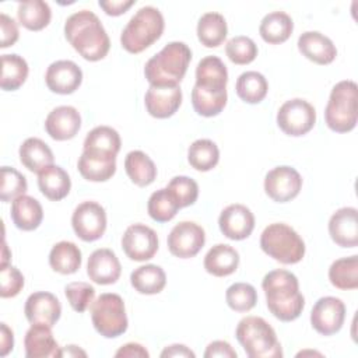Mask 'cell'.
Instances as JSON below:
<instances>
[{
    "mask_svg": "<svg viewBox=\"0 0 358 358\" xmlns=\"http://www.w3.org/2000/svg\"><path fill=\"white\" fill-rule=\"evenodd\" d=\"M11 257V256H10ZM8 248L6 245V242H3V255H1V266H6V264H10L8 263Z\"/></svg>",
    "mask_w": 358,
    "mask_h": 358,
    "instance_id": "6f0895ef",
    "label": "cell"
},
{
    "mask_svg": "<svg viewBox=\"0 0 358 358\" xmlns=\"http://www.w3.org/2000/svg\"><path fill=\"white\" fill-rule=\"evenodd\" d=\"M0 281H1V288H0L1 298L17 296L24 288L22 273L11 264L0 266Z\"/></svg>",
    "mask_w": 358,
    "mask_h": 358,
    "instance_id": "c3c4849f",
    "label": "cell"
},
{
    "mask_svg": "<svg viewBox=\"0 0 358 358\" xmlns=\"http://www.w3.org/2000/svg\"><path fill=\"white\" fill-rule=\"evenodd\" d=\"M0 32H1L0 48L3 49L13 46L18 41V36H20L18 25L10 15L4 13L0 14Z\"/></svg>",
    "mask_w": 358,
    "mask_h": 358,
    "instance_id": "681fc988",
    "label": "cell"
},
{
    "mask_svg": "<svg viewBox=\"0 0 358 358\" xmlns=\"http://www.w3.org/2000/svg\"><path fill=\"white\" fill-rule=\"evenodd\" d=\"M228 70L224 62L217 56L203 57L196 67V87L211 91L224 92L227 91Z\"/></svg>",
    "mask_w": 358,
    "mask_h": 358,
    "instance_id": "cb8c5ba5",
    "label": "cell"
},
{
    "mask_svg": "<svg viewBox=\"0 0 358 358\" xmlns=\"http://www.w3.org/2000/svg\"><path fill=\"white\" fill-rule=\"evenodd\" d=\"M91 320L105 338L122 336L129 326L123 298L113 292L101 294L91 305Z\"/></svg>",
    "mask_w": 358,
    "mask_h": 358,
    "instance_id": "ba28073f",
    "label": "cell"
},
{
    "mask_svg": "<svg viewBox=\"0 0 358 358\" xmlns=\"http://www.w3.org/2000/svg\"><path fill=\"white\" fill-rule=\"evenodd\" d=\"M227 91L224 92H211L193 87L192 90V105L197 115L204 117H213L222 112L227 105Z\"/></svg>",
    "mask_w": 358,
    "mask_h": 358,
    "instance_id": "60d3db41",
    "label": "cell"
},
{
    "mask_svg": "<svg viewBox=\"0 0 358 358\" xmlns=\"http://www.w3.org/2000/svg\"><path fill=\"white\" fill-rule=\"evenodd\" d=\"M0 354L1 357H6L14 347V334L13 330L6 324H0Z\"/></svg>",
    "mask_w": 358,
    "mask_h": 358,
    "instance_id": "db71d44e",
    "label": "cell"
},
{
    "mask_svg": "<svg viewBox=\"0 0 358 358\" xmlns=\"http://www.w3.org/2000/svg\"><path fill=\"white\" fill-rule=\"evenodd\" d=\"M64 36L73 49L88 62L103 59L110 48L109 36L101 20L90 10L73 13L66 20Z\"/></svg>",
    "mask_w": 358,
    "mask_h": 358,
    "instance_id": "6da1fadb",
    "label": "cell"
},
{
    "mask_svg": "<svg viewBox=\"0 0 358 358\" xmlns=\"http://www.w3.org/2000/svg\"><path fill=\"white\" fill-rule=\"evenodd\" d=\"M24 313L31 324L41 323L53 327L62 315V305L56 295L46 291L31 294L24 306Z\"/></svg>",
    "mask_w": 358,
    "mask_h": 358,
    "instance_id": "2e32d148",
    "label": "cell"
},
{
    "mask_svg": "<svg viewBox=\"0 0 358 358\" xmlns=\"http://www.w3.org/2000/svg\"><path fill=\"white\" fill-rule=\"evenodd\" d=\"M116 358H148L150 354L145 350V347H143L138 343H127L124 345H122L116 352H115Z\"/></svg>",
    "mask_w": 358,
    "mask_h": 358,
    "instance_id": "f5cc1de1",
    "label": "cell"
},
{
    "mask_svg": "<svg viewBox=\"0 0 358 358\" xmlns=\"http://www.w3.org/2000/svg\"><path fill=\"white\" fill-rule=\"evenodd\" d=\"M345 319V305L340 298L322 296L310 312V324L322 336H331L340 331Z\"/></svg>",
    "mask_w": 358,
    "mask_h": 358,
    "instance_id": "5bb4252c",
    "label": "cell"
},
{
    "mask_svg": "<svg viewBox=\"0 0 358 358\" xmlns=\"http://www.w3.org/2000/svg\"><path fill=\"white\" fill-rule=\"evenodd\" d=\"M260 248L267 256L282 264L299 263L305 256L303 239L284 222H273L263 229Z\"/></svg>",
    "mask_w": 358,
    "mask_h": 358,
    "instance_id": "52a82bcc",
    "label": "cell"
},
{
    "mask_svg": "<svg viewBox=\"0 0 358 358\" xmlns=\"http://www.w3.org/2000/svg\"><path fill=\"white\" fill-rule=\"evenodd\" d=\"M10 217L18 229L34 231L43 220V208L36 199L22 194L11 203Z\"/></svg>",
    "mask_w": 358,
    "mask_h": 358,
    "instance_id": "4316f807",
    "label": "cell"
},
{
    "mask_svg": "<svg viewBox=\"0 0 358 358\" xmlns=\"http://www.w3.org/2000/svg\"><path fill=\"white\" fill-rule=\"evenodd\" d=\"M270 313L281 322H292L305 308V298L299 292V282L294 273L277 268L268 271L262 281Z\"/></svg>",
    "mask_w": 358,
    "mask_h": 358,
    "instance_id": "7a4b0ae2",
    "label": "cell"
},
{
    "mask_svg": "<svg viewBox=\"0 0 358 358\" xmlns=\"http://www.w3.org/2000/svg\"><path fill=\"white\" fill-rule=\"evenodd\" d=\"M236 351L231 347L228 341L215 340L210 343L204 351V358H214V357H224V358H236Z\"/></svg>",
    "mask_w": 358,
    "mask_h": 358,
    "instance_id": "f907efd6",
    "label": "cell"
},
{
    "mask_svg": "<svg viewBox=\"0 0 358 358\" xmlns=\"http://www.w3.org/2000/svg\"><path fill=\"white\" fill-rule=\"evenodd\" d=\"M38 186L46 199L59 201L70 193L71 180L62 166L52 164L38 173Z\"/></svg>",
    "mask_w": 358,
    "mask_h": 358,
    "instance_id": "484cf974",
    "label": "cell"
},
{
    "mask_svg": "<svg viewBox=\"0 0 358 358\" xmlns=\"http://www.w3.org/2000/svg\"><path fill=\"white\" fill-rule=\"evenodd\" d=\"M136 3V0H99V7L112 17H117L124 14L133 4Z\"/></svg>",
    "mask_w": 358,
    "mask_h": 358,
    "instance_id": "816d5d0a",
    "label": "cell"
},
{
    "mask_svg": "<svg viewBox=\"0 0 358 358\" xmlns=\"http://www.w3.org/2000/svg\"><path fill=\"white\" fill-rule=\"evenodd\" d=\"M182 103V90L179 85L155 87L150 85L144 96L147 112L157 119H166L176 113Z\"/></svg>",
    "mask_w": 358,
    "mask_h": 358,
    "instance_id": "d6986e66",
    "label": "cell"
},
{
    "mask_svg": "<svg viewBox=\"0 0 358 358\" xmlns=\"http://www.w3.org/2000/svg\"><path fill=\"white\" fill-rule=\"evenodd\" d=\"M166 189L173 197V200L176 201V204L179 206V208L194 204L199 197V185L194 179L189 176L179 175L172 178Z\"/></svg>",
    "mask_w": 358,
    "mask_h": 358,
    "instance_id": "ee69618b",
    "label": "cell"
},
{
    "mask_svg": "<svg viewBox=\"0 0 358 358\" xmlns=\"http://www.w3.org/2000/svg\"><path fill=\"white\" fill-rule=\"evenodd\" d=\"M187 161L196 171H211L220 161V150L213 140L199 138L190 144L187 150Z\"/></svg>",
    "mask_w": 358,
    "mask_h": 358,
    "instance_id": "ab89813d",
    "label": "cell"
},
{
    "mask_svg": "<svg viewBox=\"0 0 358 358\" xmlns=\"http://www.w3.org/2000/svg\"><path fill=\"white\" fill-rule=\"evenodd\" d=\"M239 266V253L227 243L214 245L204 256V268L215 277H227Z\"/></svg>",
    "mask_w": 358,
    "mask_h": 358,
    "instance_id": "83f0119b",
    "label": "cell"
},
{
    "mask_svg": "<svg viewBox=\"0 0 358 358\" xmlns=\"http://www.w3.org/2000/svg\"><path fill=\"white\" fill-rule=\"evenodd\" d=\"M235 336L249 358L282 357V348L274 329L260 316L241 319Z\"/></svg>",
    "mask_w": 358,
    "mask_h": 358,
    "instance_id": "277c9868",
    "label": "cell"
},
{
    "mask_svg": "<svg viewBox=\"0 0 358 358\" xmlns=\"http://www.w3.org/2000/svg\"><path fill=\"white\" fill-rule=\"evenodd\" d=\"M225 301L235 312H249L257 302V292L252 284L235 282L227 288Z\"/></svg>",
    "mask_w": 358,
    "mask_h": 358,
    "instance_id": "7bdbcfd3",
    "label": "cell"
},
{
    "mask_svg": "<svg viewBox=\"0 0 358 358\" xmlns=\"http://www.w3.org/2000/svg\"><path fill=\"white\" fill-rule=\"evenodd\" d=\"M357 84L351 80H343L331 88L324 109V122L330 130L348 133L357 126Z\"/></svg>",
    "mask_w": 358,
    "mask_h": 358,
    "instance_id": "8992f818",
    "label": "cell"
},
{
    "mask_svg": "<svg viewBox=\"0 0 358 358\" xmlns=\"http://www.w3.org/2000/svg\"><path fill=\"white\" fill-rule=\"evenodd\" d=\"M302 189L299 172L288 165H280L266 173L264 192L275 203H287L295 199Z\"/></svg>",
    "mask_w": 358,
    "mask_h": 358,
    "instance_id": "8fae6325",
    "label": "cell"
},
{
    "mask_svg": "<svg viewBox=\"0 0 358 358\" xmlns=\"http://www.w3.org/2000/svg\"><path fill=\"white\" fill-rule=\"evenodd\" d=\"M220 231L232 241L246 239L255 228V215L243 204L235 203L227 206L218 218Z\"/></svg>",
    "mask_w": 358,
    "mask_h": 358,
    "instance_id": "9a60e30c",
    "label": "cell"
},
{
    "mask_svg": "<svg viewBox=\"0 0 358 358\" xmlns=\"http://www.w3.org/2000/svg\"><path fill=\"white\" fill-rule=\"evenodd\" d=\"M206 242L204 229L193 221H182L176 224L168 235V249L179 259L194 257Z\"/></svg>",
    "mask_w": 358,
    "mask_h": 358,
    "instance_id": "7c38bea8",
    "label": "cell"
},
{
    "mask_svg": "<svg viewBox=\"0 0 358 358\" xmlns=\"http://www.w3.org/2000/svg\"><path fill=\"white\" fill-rule=\"evenodd\" d=\"M78 172L90 182H106L116 172V158L96 157L83 152L77 162Z\"/></svg>",
    "mask_w": 358,
    "mask_h": 358,
    "instance_id": "d590c367",
    "label": "cell"
},
{
    "mask_svg": "<svg viewBox=\"0 0 358 358\" xmlns=\"http://www.w3.org/2000/svg\"><path fill=\"white\" fill-rule=\"evenodd\" d=\"M164 28L165 21L161 11L152 6H144L123 28L120 45L129 53H140L161 38Z\"/></svg>",
    "mask_w": 358,
    "mask_h": 358,
    "instance_id": "5b68a950",
    "label": "cell"
},
{
    "mask_svg": "<svg viewBox=\"0 0 358 358\" xmlns=\"http://www.w3.org/2000/svg\"><path fill=\"white\" fill-rule=\"evenodd\" d=\"M178 210H180V208L166 187L155 190L150 196L148 203H147L148 215L157 222L171 221L176 215Z\"/></svg>",
    "mask_w": 358,
    "mask_h": 358,
    "instance_id": "b9f144b4",
    "label": "cell"
},
{
    "mask_svg": "<svg viewBox=\"0 0 358 358\" xmlns=\"http://www.w3.org/2000/svg\"><path fill=\"white\" fill-rule=\"evenodd\" d=\"M27 60L15 53L1 55V78L0 87L4 91L18 90L28 77Z\"/></svg>",
    "mask_w": 358,
    "mask_h": 358,
    "instance_id": "74e56055",
    "label": "cell"
},
{
    "mask_svg": "<svg viewBox=\"0 0 358 358\" xmlns=\"http://www.w3.org/2000/svg\"><path fill=\"white\" fill-rule=\"evenodd\" d=\"M329 280L333 287L348 291L358 288V256L337 259L329 268Z\"/></svg>",
    "mask_w": 358,
    "mask_h": 358,
    "instance_id": "8d00e7d4",
    "label": "cell"
},
{
    "mask_svg": "<svg viewBox=\"0 0 358 358\" xmlns=\"http://www.w3.org/2000/svg\"><path fill=\"white\" fill-rule=\"evenodd\" d=\"M124 169L130 180L140 187L151 185L157 178V166L154 161L140 150L130 151L126 155Z\"/></svg>",
    "mask_w": 358,
    "mask_h": 358,
    "instance_id": "d6a6232c",
    "label": "cell"
},
{
    "mask_svg": "<svg viewBox=\"0 0 358 358\" xmlns=\"http://www.w3.org/2000/svg\"><path fill=\"white\" fill-rule=\"evenodd\" d=\"M296 45L302 56L316 64H330L337 56V49L333 41L317 31H306L301 34Z\"/></svg>",
    "mask_w": 358,
    "mask_h": 358,
    "instance_id": "603a6c76",
    "label": "cell"
},
{
    "mask_svg": "<svg viewBox=\"0 0 358 358\" xmlns=\"http://www.w3.org/2000/svg\"><path fill=\"white\" fill-rule=\"evenodd\" d=\"M80 127V112L70 105H62L52 109L45 120L46 133L56 141H66L76 137Z\"/></svg>",
    "mask_w": 358,
    "mask_h": 358,
    "instance_id": "ffe728a7",
    "label": "cell"
},
{
    "mask_svg": "<svg viewBox=\"0 0 358 358\" xmlns=\"http://www.w3.org/2000/svg\"><path fill=\"white\" fill-rule=\"evenodd\" d=\"M225 53L228 59L235 64H249L257 56V46L255 41L245 35L231 38L225 45Z\"/></svg>",
    "mask_w": 358,
    "mask_h": 358,
    "instance_id": "f6af8a7d",
    "label": "cell"
},
{
    "mask_svg": "<svg viewBox=\"0 0 358 358\" xmlns=\"http://www.w3.org/2000/svg\"><path fill=\"white\" fill-rule=\"evenodd\" d=\"M81 250L74 242L60 241L50 249L49 264L60 274H74L81 267Z\"/></svg>",
    "mask_w": 358,
    "mask_h": 358,
    "instance_id": "4dcf8cb0",
    "label": "cell"
},
{
    "mask_svg": "<svg viewBox=\"0 0 358 358\" xmlns=\"http://www.w3.org/2000/svg\"><path fill=\"white\" fill-rule=\"evenodd\" d=\"M238 96L250 105L262 102L268 91V84L266 77L259 71H245L242 73L235 84Z\"/></svg>",
    "mask_w": 358,
    "mask_h": 358,
    "instance_id": "f35d334b",
    "label": "cell"
},
{
    "mask_svg": "<svg viewBox=\"0 0 358 358\" xmlns=\"http://www.w3.org/2000/svg\"><path fill=\"white\" fill-rule=\"evenodd\" d=\"M71 227L76 235L84 242L99 239L106 231L105 208L96 201L80 203L73 211Z\"/></svg>",
    "mask_w": 358,
    "mask_h": 358,
    "instance_id": "30bf717a",
    "label": "cell"
},
{
    "mask_svg": "<svg viewBox=\"0 0 358 358\" xmlns=\"http://www.w3.org/2000/svg\"><path fill=\"white\" fill-rule=\"evenodd\" d=\"M190 60V48L185 42L173 41L166 43L157 55H154L145 63L144 76L150 85H179L187 71Z\"/></svg>",
    "mask_w": 358,
    "mask_h": 358,
    "instance_id": "3957f363",
    "label": "cell"
},
{
    "mask_svg": "<svg viewBox=\"0 0 358 358\" xmlns=\"http://www.w3.org/2000/svg\"><path fill=\"white\" fill-rule=\"evenodd\" d=\"M28 183L25 176L15 168L1 166V186L0 199L3 203L14 201L17 197L25 194Z\"/></svg>",
    "mask_w": 358,
    "mask_h": 358,
    "instance_id": "bcb514c9",
    "label": "cell"
},
{
    "mask_svg": "<svg viewBox=\"0 0 358 358\" xmlns=\"http://www.w3.org/2000/svg\"><path fill=\"white\" fill-rule=\"evenodd\" d=\"M162 358H168V357H185V358H194V352L187 348L183 344H172L168 345L162 352H161Z\"/></svg>",
    "mask_w": 358,
    "mask_h": 358,
    "instance_id": "11a10c76",
    "label": "cell"
},
{
    "mask_svg": "<svg viewBox=\"0 0 358 358\" xmlns=\"http://www.w3.org/2000/svg\"><path fill=\"white\" fill-rule=\"evenodd\" d=\"M122 145L119 133L110 126H96L85 136L83 152L105 158H116Z\"/></svg>",
    "mask_w": 358,
    "mask_h": 358,
    "instance_id": "d4e9b609",
    "label": "cell"
},
{
    "mask_svg": "<svg viewBox=\"0 0 358 358\" xmlns=\"http://www.w3.org/2000/svg\"><path fill=\"white\" fill-rule=\"evenodd\" d=\"M122 249L134 262H145L158 250L157 232L144 224H131L122 236Z\"/></svg>",
    "mask_w": 358,
    "mask_h": 358,
    "instance_id": "4fadbf2b",
    "label": "cell"
},
{
    "mask_svg": "<svg viewBox=\"0 0 358 358\" xmlns=\"http://www.w3.org/2000/svg\"><path fill=\"white\" fill-rule=\"evenodd\" d=\"M294 31L292 18L284 11H271L266 14L260 22L259 34L262 39L270 45L285 42Z\"/></svg>",
    "mask_w": 358,
    "mask_h": 358,
    "instance_id": "f546056e",
    "label": "cell"
},
{
    "mask_svg": "<svg viewBox=\"0 0 358 358\" xmlns=\"http://www.w3.org/2000/svg\"><path fill=\"white\" fill-rule=\"evenodd\" d=\"M87 357V352L80 350L77 345H67L66 348H62V357Z\"/></svg>",
    "mask_w": 358,
    "mask_h": 358,
    "instance_id": "9f6ffc18",
    "label": "cell"
},
{
    "mask_svg": "<svg viewBox=\"0 0 358 358\" xmlns=\"http://www.w3.org/2000/svg\"><path fill=\"white\" fill-rule=\"evenodd\" d=\"M130 284L138 294H159L166 285V274L157 264H144L131 271Z\"/></svg>",
    "mask_w": 358,
    "mask_h": 358,
    "instance_id": "1f68e13d",
    "label": "cell"
},
{
    "mask_svg": "<svg viewBox=\"0 0 358 358\" xmlns=\"http://www.w3.org/2000/svg\"><path fill=\"white\" fill-rule=\"evenodd\" d=\"M316 123L315 108L302 98L285 101L277 112V124L288 136L299 137L309 133Z\"/></svg>",
    "mask_w": 358,
    "mask_h": 358,
    "instance_id": "9c48e42d",
    "label": "cell"
},
{
    "mask_svg": "<svg viewBox=\"0 0 358 358\" xmlns=\"http://www.w3.org/2000/svg\"><path fill=\"white\" fill-rule=\"evenodd\" d=\"M228 27L222 14L208 11L197 22V38L206 48H217L227 38Z\"/></svg>",
    "mask_w": 358,
    "mask_h": 358,
    "instance_id": "836d02e7",
    "label": "cell"
},
{
    "mask_svg": "<svg viewBox=\"0 0 358 358\" xmlns=\"http://www.w3.org/2000/svg\"><path fill=\"white\" fill-rule=\"evenodd\" d=\"M122 273V266L113 250L108 248L94 250L87 263V274L91 281L99 285L115 284Z\"/></svg>",
    "mask_w": 358,
    "mask_h": 358,
    "instance_id": "44dd1931",
    "label": "cell"
},
{
    "mask_svg": "<svg viewBox=\"0 0 358 358\" xmlns=\"http://www.w3.org/2000/svg\"><path fill=\"white\" fill-rule=\"evenodd\" d=\"M64 294L73 310L83 313L90 308V305H92L95 298V288L88 282L74 281L64 287Z\"/></svg>",
    "mask_w": 358,
    "mask_h": 358,
    "instance_id": "7dc6e473",
    "label": "cell"
},
{
    "mask_svg": "<svg viewBox=\"0 0 358 358\" xmlns=\"http://www.w3.org/2000/svg\"><path fill=\"white\" fill-rule=\"evenodd\" d=\"M17 18L29 31H41L49 25L52 10L43 0H25L18 3Z\"/></svg>",
    "mask_w": 358,
    "mask_h": 358,
    "instance_id": "e575fe53",
    "label": "cell"
},
{
    "mask_svg": "<svg viewBox=\"0 0 358 358\" xmlns=\"http://www.w3.org/2000/svg\"><path fill=\"white\" fill-rule=\"evenodd\" d=\"M21 164L31 172L39 173L43 168L53 164V152L49 145L38 137L27 138L18 150Z\"/></svg>",
    "mask_w": 358,
    "mask_h": 358,
    "instance_id": "f1b7e54d",
    "label": "cell"
},
{
    "mask_svg": "<svg viewBox=\"0 0 358 358\" xmlns=\"http://www.w3.org/2000/svg\"><path fill=\"white\" fill-rule=\"evenodd\" d=\"M52 327L41 323L31 324L25 333L24 347L28 358H59L62 348L52 334Z\"/></svg>",
    "mask_w": 358,
    "mask_h": 358,
    "instance_id": "7402d4cb",
    "label": "cell"
},
{
    "mask_svg": "<svg viewBox=\"0 0 358 358\" xmlns=\"http://www.w3.org/2000/svg\"><path fill=\"white\" fill-rule=\"evenodd\" d=\"M45 83L48 88L60 95H69L78 90L83 83L81 69L71 60H56L49 64Z\"/></svg>",
    "mask_w": 358,
    "mask_h": 358,
    "instance_id": "e0dca14e",
    "label": "cell"
},
{
    "mask_svg": "<svg viewBox=\"0 0 358 358\" xmlns=\"http://www.w3.org/2000/svg\"><path fill=\"white\" fill-rule=\"evenodd\" d=\"M329 234L336 245L355 248L358 245V210L341 207L334 211L329 220Z\"/></svg>",
    "mask_w": 358,
    "mask_h": 358,
    "instance_id": "ac0fdd59",
    "label": "cell"
}]
</instances>
